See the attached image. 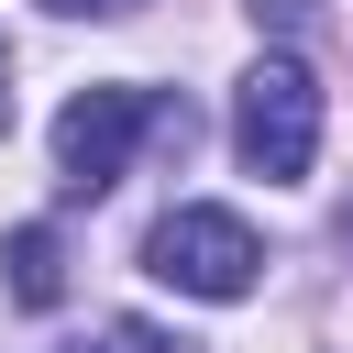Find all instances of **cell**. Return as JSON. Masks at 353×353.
Here are the masks:
<instances>
[{"label": "cell", "instance_id": "obj_1", "mask_svg": "<svg viewBox=\"0 0 353 353\" xmlns=\"http://www.w3.org/2000/svg\"><path fill=\"white\" fill-rule=\"evenodd\" d=\"M143 132L188 154L199 110L165 99V88H77V99L55 110V188H66V199H110V188L132 176V143H143Z\"/></svg>", "mask_w": 353, "mask_h": 353}, {"label": "cell", "instance_id": "obj_2", "mask_svg": "<svg viewBox=\"0 0 353 353\" xmlns=\"http://www.w3.org/2000/svg\"><path fill=\"white\" fill-rule=\"evenodd\" d=\"M232 154L254 165V176H309V154H320V88H309V66L298 55H254L243 66V99H232Z\"/></svg>", "mask_w": 353, "mask_h": 353}, {"label": "cell", "instance_id": "obj_3", "mask_svg": "<svg viewBox=\"0 0 353 353\" xmlns=\"http://www.w3.org/2000/svg\"><path fill=\"white\" fill-rule=\"evenodd\" d=\"M143 276H165V287H188V298H254L265 243H254L243 210H165V221L143 232Z\"/></svg>", "mask_w": 353, "mask_h": 353}, {"label": "cell", "instance_id": "obj_4", "mask_svg": "<svg viewBox=\"0 0 353 353\" xmlns=\"http://www.w3.org/2000/svg\"><path fill=\"white\" fill-rule=\"evenodd\" d=\"M0 254H11V298H22V309H55V298H66V243H55L44 221H22Z\"/></svg>", "mask_w": 353, "mask_h": 353}, {"label": "cell", "instance_id": "obj_5", "mask_svg": "<svg viewBox=\"0 0 353 353\" xmlns=\"http://www.w3.org/2000/svg\"><path fill=\"white\" fill-rule=\"evenodd\" d=\"M77 353H199L188 331H154V320H110L99 342H77Z\"/></svg>", "mask_w": 353, "mask_h": 353}, {"label": "cell", "instance_id": "obj_6", "mask_svg": "<svg viewBox=\"0 0 353 353\" xmlns=\"http://www.w3.org/2000/svg\"><path fill=\"white\" fill-rule=\"evenodd\" d=\"M254 22H276V33H298V22H320V0H254Z\"/></svg>", "mask_w": 353, "mask_h": 353}, {"label": "cell", "instance_id": "obj_7", "mask_svg": "<svg viewBox=\"0 0 353 353\" xmlns=\"http://www.w3.org/2000/svg\"><path fill=\"white\" fill-rule=\"evenodd\" d=\"M55 11H99V22H110V11H143V0H55Z\"/></svg>", "mask_w": 353, "mask_h": 353}, {"label": "cell", "instance_id": "obj_8", "mask_svg": "<svg viewBox=\"0 0 353 353\" xmlns=\"http://www.w3.org/2000/svg\"><path fill=\"white\" fill-rule=\"evenodd\" d=\"M0 132H11V44H0Z\"/></svg>", "mask_w": 353, "mask_h": 353}, {"label": "cell", "instance_id": "obj_9", "mask_svg": "<svg viewBox=\"0 0 353 353\" xmlns=\"http://www.w3.org/2000/svg\"><path fill=\"white\" fill-rule=\"evenodd\" d=\"M342 243H353V210H342Z\"/></svg>", "mask_w": 353, "mask_h": 353}]
</instances>
